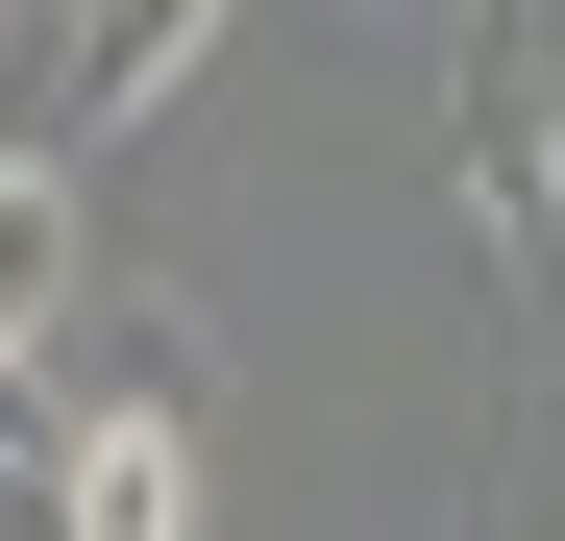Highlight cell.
Segmentation results:
<instances>
[{
    "mask_svg": "<svg viewBox=\"0 0 565 541\" xmlns=\"http://www.w3.org/2000/svg\"><path fill=\"white\" fill-rule=\"evenodd\" d=\"M443 172H467V246L565 270V0H467V50H443Z\"/></svg>",
    "mask_w": 565,
    "mask_h": 541,
    "instance_id": "6da1fadb",
    "label": "cell"
},
{
    "mask_svg": "<svg viewBox=\"0 0 565 541\" xmlns=\"http://www.w3.org/2000/svg\"><path fill=\"white\" fill-rule=\"evenodd\" d=\"M50 541H198V418H172V394H74Z\"/></svg>",
    "mask_w": 565,
    "mask_h": 541,
    "instance_id": "7a4b0ae2",
    "label": "cell"
},
{
    "mask_svg": "<svg viewBox=\"0 0 565 541\" xmlns=\"http://www.w3.org/2000/svg\"><path fill=\"white\" fill-rule=\"evenodd\" d=\"M246 25V0H74V25H50V124L74 148H124L148 99H198V50Z\"/></svg>",
    "mask_w": 565,
    "mask_h": 541,
    "instance_id": "3957f363",
    "label": "cell"
},
{
    "mask_svg": "<svg viewBox=\"0 0 565 541\" xmlns=\"http://www.w3.org/2000/svg\"><path fill=\"white\" fill-rule=\"evenodd\" d=\"M0 344H74V172L0 148Z\"/></svg>",
    "mask_w": 565,
    "mask_h": 541,
    "instance_id": "277c9868",
    "label": "cell"
},
{
    "mask_svg": "<svg viewBox=\"0 0 565 541\" xmlns=\"http://www.w3.org/2000/svg\"><path fill=\"white\" fill-rule=\"evenodd\" d=\"M74 443V394H50V344H0V468H50Z\"/></svg>",
    "mask_w": 565,
    "mask_h": 541,
    "instance_id": "5b68a950",
    "label": "cell"
}]
</instances>
